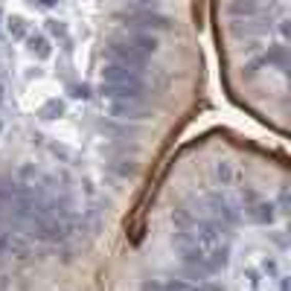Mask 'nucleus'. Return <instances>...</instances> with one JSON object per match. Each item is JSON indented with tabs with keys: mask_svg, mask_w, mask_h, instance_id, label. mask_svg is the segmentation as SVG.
Here are the masks:
<instances>
[{
	"mask_svg": "<svg viewBox=\"0 0 291 291\" xmlns=\"http://www.w3.org/2000/svg\"><path fill=\"white\" fill-rule=\"evenodd\" d=\"M102 105L114 119H126V122H137V119L149 117V108L143 105V99H134V96H102Z\"/></svg>",
	"mask_w": 291,
	"mask_h": 291,
	"instance_id": "nucleus-1",
	"label": "nucleus"
},
{
	"mask_svg": "<svg viewBox=\"0 0 291 291\" xmlns=\"http://www.w3.org/2000/svg\"><path fill=\"white\" fill-rule=\"evenodd\" d=\"M18 192H20L18 183H12V181H6V178H0V207L9 210L12 204L18 201Z\"/></svg>",
	"mask_w": 291,
	"mask_h": 291,
	"instance_id": "nucleus-2",
	"label": "nucleus"
},
{
	"mask_svg": "<svg viewBox=\"0 0 291 291\" xmlns=\"http://www.w3.org/2000/svg\"><path fill=\"white\" fill-rule=\"evenodd\" d=\"M247 218L256 221V224H271L274 221V207L271 204H256V207L247 210Z\"/></svg>",
	"mask_w": 291,
	"mask_h": 291,
	"instance_id": "nucleus-3",
	"label": "nucleus"
},
{
	"mask_svg": "<svg viewBox=\"0 0 291 291\" xmlns=\"http://www.w3.org/2000/svg\"><path fill=\"white\" fill-rule=\"evenodd\" d=\"M213 175H216V181L221 183V186H230V181H233V166L221 160V163H216V172Z\"/></svg>",
	"mask_w": 291,
	"mask_h": 291,
	"instance_id": "nucleus-4",
	"label": "nucleus"
},
{
	"mask_svg": "<svg viewBox=\"0 0 291 291\" xmlns=\"http://www.w3.org/2000/svg\"><path fill=\"white\" fill-rule=\"evenodd\" d=\"M61 114H64V102H58V99L47 102L44 108H41V117L44 119H55V117H61Z\"/></svg>",
	"mask_w": 291,
	"mask_h": 291,
	"instance_id": "nucleus-5",
	"label": "nucleus"
},
{
	"mask_svg": "<svg viewBox=\"0 0 291 291\" xmlns=\"http://www.w3.org/2000/svg\"><path fill=\"white\" fill-rule=\"evenodd\" d=\"M122 3H128L131 12H146V9H155L160 0H122Z\"/></svg>",
	"mask_w": 291,
	"mask_h": 291,
	"instance_id": "nucleus-6",
	"label": "nucleus"
},
{
	"mask_svg": "<svg viewBox=\"0 0 291 291\" xmlns=\"http://www.w3.org/2000/svg\"><path fill=\"white\" fill-rule=\"evenodd\" d=\"M29 44H32V53H35L38 58H47V55H50V44H47L44 38H32Z\"/></svg>",
	"mask_w": 291,
	"mask_h": 291,
	"instance_id": "nucleus-7",
	"label": "nucleus"
},
{
	"mask_svg": "<svg viewBox=\"0 0 291 291\" xmlns=\"http://www.w3.org/2000/svg\"><path fill=\"white\" fill-rule=\"evenodd\" d=\"M9 29H12V35H15V38L27 35V24H24V18H12L9 20Z\"/></svg>",
	"mask_w": 291,
	"mask_h": 291,
	"instance_id": "nucleus-8",
	"label": "nucleus"
},
{
	"mask_svg": "<svg viewBox=\"0 0 291 291\" xmlns=\"http://www.w3.org/2000/svg\"><path fill=\"white\" fill-rule=\"evenodd\" d=\"M140 291H166V282L163 280H149V282H143Z\"/></svg>",
	"mask_w": 291,
	"mask_h": 291,
	"instance_id": "nucleus-9",
	"label": "nucleus"
},
{
	"mask_svg": "<svg viewBox=\"0 0 291 291\" xmlns=\"http://www.w3.org/2000/svg\"><path fill=\"white\" fill-rule=\"evenodd\" d=\"M262 271L271 274V277H277V262H274V259H262Z\"/></svg>",
	"mask_w": 291,
	"mask_h": 291,
	"instance_id": "nucleus-10",
	"label": "nucleus"
},
{
	"mask_svg": "<svg viewBox=\"0 0 291 291\" xmlns=\"http://www.w3.org/2000/svg\"><path fill=\"white\" fill-rule=\"evenodd\" d=\"M280 288H282V291H288V280H285V277H280Z\"/></svg>",
	"mask_w": 291,
	"mask_h": 291,
	"instance_id": "nucleus-11",
	"label": "nucleus"
},
{
	"mask_svg": "<svg viewBox=\"0 0 291 291\" xmlns=\"http://www.w3.org/2000/svg\"><path fill=\"white\" fill-rule=\"evenodd\" d=\"M41 3H44V6H53V3H55V0H41Z\"/></svg>",
	"mask_w": 291,
	"mask_h": 291,
	"instance_id": "nucleus-12",
	"label": "nucleus"
},
{
	"mask_svg": "<svg viewBox=\"0 0 291 291\" xmlns=\"http://www.w3.org/2000/svg\"><path fill=\"white\" fill-rule=\"evenodd\" d=\"M0 128H3V122H0Z\"/></svg>",
	"mask_w": 291,
	"mask_h": 291,
	"instance_id": "nucleus-13",
	"label": "nucleus"
}]
</instances>
